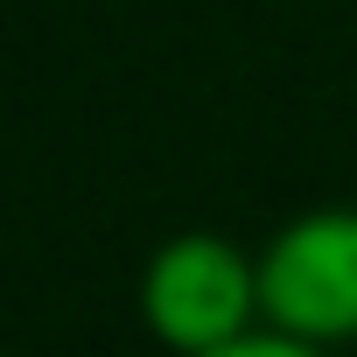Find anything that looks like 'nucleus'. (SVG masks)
<instances>
[{
	"label": "nucleus",
	"mask_w": 357,
	"mask_h": 357,
	"mask_svg": "<svg viewBox=\"0 0 357 357\" xmlns=\"http://www.w3.org/2000/svg\"><path fill=\"white\" fill-rule=\"evenodd\" d=\"M140 329L175 357H218L266 329L259 252L218 231H175L140 266Z\"/></svg>",
	"instance_id": "f257e3e1"
},
{
	"label": "nucleus",
	"mask_w": 357,
	"mask_h": 357,
	"mask_svg": "<svg viewBox=\"0 0 357 357\" xmlns=\"http://www.w3.org/2000/svg\"><path fill=\"white\" fill-rule=\"evenodd\" d=\"M259 315L273 336L336 357L357 343V211L322 204L259 245Z\"/></svg>",
	"instance_id": "f03ea898"
},
{
	"label": "nucleus",
	"mask_w": 357,
	"mask_h": 357,
	"mask_svg": "<svg viewBox=\"0 0 357 357\" xmlns=\"http://www.w3.org/2000/svg\"><path fill=\"white\" fill-rule=\"evenodd\" d=\"M218 357H322V350H308V343H287V336L259 329V336H245V343H231V350H218Z\"/></svg>",
	"instance_id": "7ed1b4c3"
}]
</instances>
